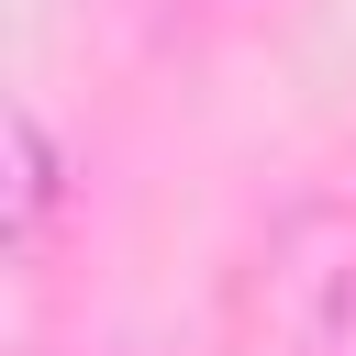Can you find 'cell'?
Instances as JSON below:
<instances>
[{
  "mask_svg": "<svg viewBox=\"0 0 356 356\" xmlns=\"http://www.w3.org/2000/svg\"><path fill=\"white\" fill-rule=\"evenodd\" d=\"M345 312H356V278H345Z\"/></svg>",
  "mask_w": 356,
  "mask_h": 356,
  "instance_id": "7a4b0ae2",
  "label": "cell"
},
{
  "mask_svg": "<svg viewBox=\"0 0 356 356\" xmlns=\"http://www.w3.org/2000/svg\"><path fill=\"white\" fill-rule=\"evenodd\" d=\"M11 156H22V222H44V200H56V145H44V122H11Z\"/></svg>",
  "mask_w": 356,
  "mask_h": 356,
  "instance_id": "6da1fadb",
  "label": "cell"
}]
</instances>
